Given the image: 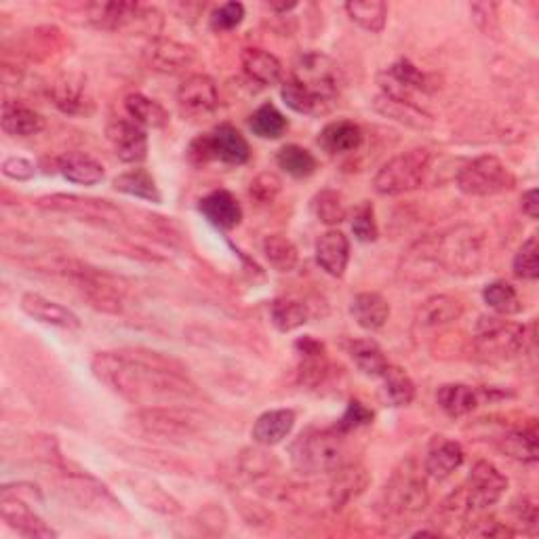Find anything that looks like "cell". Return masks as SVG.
<instances>
[{
    "label": "cell",
    "instance_id": "obj_48",
    "mask_svg": "<svg viewBox=\"0 0 539 539\" xmlns=\"http://www.w3.org/2000/svg\"><path fill=\"white\" fill-rule=\"evenodd\" d=\"M485 304L497 316H514L523 312V302L516 289L506 281H493L483 289Z\"/></svg>",
    "mask_w": 539,
    "mask_h": 539
},
{
    "label": "cell",
    "instance_id": "obj_24",
    "mask_svg": "<svg viewBox=\"0 0 539 539\" xmlns=\"http://www.w3.org/2000/svg\"><path fill=\"white\" fill-rule=\"evenodd\" d=\"M198 211L219 230H234L243 222V207L228 190H213L198 201Z\"/></svg>",
    "mask_w": 539,
    "mask_h": 539
},
{
    "label": "cell",
    "instance_id": "obj_43",
    "mask_svg": "<svg viewBox=\"0 0 539 539\" xmlns=\"http://www.w3.org/2000/svg\"><path fill=\"white\" fill-rule=\"evenodd\" d=\"M249 129L262 139H281L289 129V121L274 104H264L251 114Z\"/></svg>",
    "mask_w": 539,
    "mask_h": 539
},
{
    "label": "cell",
    "instance_id": "obj_59",
    "mask_svg": "<svg viewBox=\"0 0 539 539\" xmlns=\"http://www.w3.org/2000/svg\"><path fill=\"white\" fill-rule=\"evenodd\" d=\"M521 209L529 219H537L539 217V194L535 188L527 190L521 198Z\"/></svg>",
    "mask_w": 539,
    "mask_h": 539
},
{
    "label": "cell",
    "instance_id": "obj_41",
    "mask_svg": "<svg viewBox=\"0 0 539 539\" xmlns=\"http://www.w3.org/2000/svg\"><path fill=\"white\" fill-rule=\"evenodd\" d=\"M348 352L358 371H363L367 377H382L390 365L384 350L371 342V339H354L348 346Z\"/></svg>",
    "mask_w": 539,
    "mask_h": 539
},
{
    "label": "cell",
    "instance_id": "obj_45",
    "mask_svg": "<svg viewBox=\"0 0 539 539\" xmlns=\"http://www.w3.org/2000/svg\"><path fill=\"white\" fill-rule=\"evenodd\" d=\"M281 97L283 102L297 114H304V116H314V118H321V116H327L331 114L335 108L321 102V99L312 97L310 93H306L302 87L295 85L291 78H287V81L283 83L281 87Z\"/></svg>",
    "mask_w": 539,
    "mask_h": 539
},
{
    "label": "cell",
    "instance_id": "obj_29",
    "mask_svg": "<svg viewBox=\"0 0 539 539\" xmlns=\"http://www.w3.org/2000/svg\"><path fill=\"white\" fill-rule=\"evenodd\" d=\"M373 108L375 112L390 118V121H396L417 131H426L434 125L432 114L426 112L422 106L411 104V102H401V99H392L382 93L373 99Z\"/></svg>",
    "mask_w": 539,
    "mask_h": 539
},
{
    "label": "cell",
    "instance_id": "obj_18",
    "mask_svg": "<svg viewBox=\"0 0 539 539\" xmlns=\"http://www.w3.org/2000/svg\"><path fill=\"white\" fill-rule=\"evenodd\" d=\"M51 104L68 116H91L95 112L93 95L83 74L68 72L49 85Z\"/></svg>",
    "mask_w": 539,
    "mask_h": 539
},
{
    "label": "cell",
    "instance_id": "obj_38",
    "mask_svg": "<svg viewBox=\"0 0 539 539\" xmlns=\"http://www.w3.org/2000/svg\"><path fill=\"white\" fill-rule=\"evenodd\" d=\"M497 449L504 455L516 459V462L523 464H535L537 462V430L535 426L531 428H521V430H510L506 434L499 436Z\"/></svg>",
    "mask_w": 539,
    "mask_h": 539
},
{
    "label": "cell",
    "instance_id": "obj_50",
    "mask_svg": "<svg viewBox=\"0 0 539 539\" xmlns=\"http://www.w3.org/2000/svg\"><path fill=\"white\" fill-rule=\"evenodd\" d=\"M514 276L523 278V281H537L539 276V247H537V236H529L527 241L521 245V249L516 251L514 262H512Z\"/></svg>",
    "mask_w": 539,
    "mask_h": 539
},
{
    "label": "cell",
    "instance_id": "obj_7",
    "mask_svg": "<svg viewBox=\"0 0 539 539\" xmlns=\"http://www.w3.org/2000/svg\"><path fill=\"white\" fill-rule=\"evenodd\" d=\"M436 249L445 272L470 276L481 270L485 262V234L476 226H457L436 236Z\"/></svg>",
    "mask_w": 539,
    "mask_h": 539
},
{
    "label": "cell",
    "instance_id": "obj_49",
    "mask_svg": "<svg viewBox=\"0 0 539 539\" xmlns=\"http://www.w3.org/2000/svg\"><path fill=\"white\" fill-rule=\"evenodd\" d=\"M312 213L318 222L325 224V226L333 228L337 224H342L344 219L348 217L344 196L331 188L321 190L312 198Z\"/></svg>",
    "mask_w": 539,
    "mask_h": 539
},
{
    "label": "cell",
    "instance_id": "obj_39",
    "mask_svg": "<svg viewBox=\"0 0 539 539\" xmlns=\"http://www.w3.org/2000/svg\"><path fill=\"white\" fill-rule=\"evenodd\" d=\"M346 13L352 22L371 34H379L388 22V5L382 0H352L346 3Z\"/></svg>",
    "mask_w": 539,
    "mask_h": 539
},
{
    "label": "cell",
    "instance_id": "obj_33",
    "mask_svg": "<svg viewBox=\"0 0 539 539\" xmlns=\"http://www.w3.org/2000/svg\"><path fill=\"white\" fill-rule=\"evenodd\" d=\"M466 459L464 447L455 441H438L426 455L424 472L434 478V481H447L459 468H462Z\"/></svg>",
    "mask_w": 539,
    "mask_h": 539
},
{
    "label": "cell",
    "instance_id": "obj_17",
    "mask_svg": "<svg viewBox=\"0 0 539 539\" xmlns=\"http://www.w3.org/2000/svg\"><path fill=\"white\" fill-rule=\"evenodd\" d=\"M177 106L190 121L209 118L219 106V91L211 76L190 74L177 89Z\"/></svg>",
    "mask_w": 539,
    "mask_h": 539
},
{
    "label": "cell",
    "instance_id": "obj_42",
    "mask_svg": "<svg viewBox=\"0 0 539 539\" xmlns=\"http://www.w3.org/2000/svg\"><path fill=\"white\" fill-rule=\"evenodd\" d=\"M276 165H278V169H283L287 175H291L295 179H306V177L314 175L318 169L316 156L310 150H306L304 146H297V144H289V146H283L281 150H278Z\"/></svg>",
    "mask_w": 539,
    "mask_h": 539
},
{
    "label": "cell",
    "instance_id": "obj_13",
    "mask_svg": "<svg viewBox=\"0 0 539 539\" xmlns=\"http://www.w3.org/2000/svg\"><path fill=\"white\" fill-rule=\"evenodd\" d=\"M516 186V177L493 154L478 156L457 173V188L468 196H495Z\"/></svg>",
    "mask_w": 539,
    "mask_h": 539
},
{
    "label": "cell",
    "instance_id": "obj_1",
    "mask_svg": "<svg viewBox=\"0 0 539 539\" xmlns=\"http://www.w3.org/2000/svg\"><path fill=\"white\" fill-rule=\"evenodd\" d=\"M91 371L114 394L139 407H182L201 396L186 367L161 352H97Z\"/></svg>",
    "mask_w": 539,
    "mask_h": 539
},
{
    "label": "cell",
    "instance_id": "obj_3",
    "mask_svg": "<svg viewBox=\"0 0 539 539\" xmlns=\"http://www.w3.org/2000/svg\"><path fill=\"white\" fill-rule=\"evenodd\" d=\"M474 346L487 361H510L535 348V325H514L502 316H481L474 329Z\"/></svg>",
    "mask_w": 539,
    "mask_h": 539
},
{
    "label": "cell",
    "instance_id": "obj_34",
    "mask_svg": "<svg viewBox=\"0 0 539 539\" xmlns=\"http://www.w3.org/2000/svg\"><path fill=\"white\" fill-rule=\"evenodd\" d=\"M318 146L327 154L356 152L363 146V129L352 121H333L318 135Z\"/></svg>",
    "mask_w": 539,
    "mask_h": 539
},
{
    "label": "cell",
    "instance_id": "obj_19",
    "mask_svg": "<svg viewBox=\"0 0 539 539\" xmlns=\"http://www.w3.org/2000/svg\"><path fill=\"white\" fill-rule=\"evenodd\" d=\"M196 49L173 41V38H152L144 49V62L150 70L161 74H179L196 62Z\"/></svg>",
    "mask_w": 539,
    "mask_h": 539
},
{
    "label": "cell",
    "instance_id": "obj_20",
    "mask_svg": "<svg viewBox=\"0 0 539 539\" xmlns=\"http://www.w3.org/2000/svg\"><path fill=\"white\" fill-rule=\"evenodd\" d=\"M106 137L118 156V161L127 165H139L146 161L148 156V133L144 127H139L127 118H116V121L108 123Z\"/></svg>",
    "mask_w": 539,
    "mask_h": 539
},
{
    "label": "cell",
    "instance_id": "obj_44",
    "mask_svg": "<svg viewBox=\"0 0 539 539\" xmlns=\"http://www.w3.org/2000/svg\"><path fill=\"white\" fill-rule=\"evenodd\" d=\"M262 251L268 259V264L276 270V272H293L297 268L299 262V251L297 247L289 241L287 236L283 234H270L264 238L262 243Z\"/></svg>",
    "mask_w": 539,
    "mask_h": 539
},
{
    "label": "cell",
    "instance_id": "obj_11",
    "mask_svg": "<svg viewBox=\"0 0 539 539\" xmlns=\"http://www.w3.org/2000/svg\"><path fill=\"white\" fill-rule=\"evenodd\" d=\"M190 161L196 165H207L219 161L224 165H245L251 156L245 135L232 125H219L211 133L196 137L188 150Z\"/></svg>",
    "mask_w": 539,
    "mask_h": 539
},
{
    "label": "cell",
    "instance_id": "obj_51",
    "mask_svg": "<svg viewBox=\"0 0 539 539\" xmlns=\"http://www.w3.org/2000/svg\"><path fill=\"white\" fill-rule=\"evenodd\" d=\"M352 232L356 236V241L361 243H375L379 238V226L375 219V209L369 201H363L354 209L352 215Z\"/></svg>",
    "mask_w": 539,
    "mask_h": 539
},
{
    "label": "cell",
    "instance_id": "obj_6",
    "mask_svg": "<svg viewBox=\"0 0 539 539\" xmlns=\"http://www.w3.org/2000/svg\"><path fill=\"white\" fill-rule=\"evenodd\" d=\"M289 78L306 93L333 108L337 106L339 93H342L344 87L342 68L337 66L335 59L321 51H308L299 55Z\"/></svg>",
    "mask_w": 539,
    "mask_h": 539
},
{
    "label": "cell",
    "instance_id": "obj_36",
    "mask_svg": "<svg viewBox=\"0 0 539 539\" xmlns=\"http://www.w3.org/2000/svg\"><path fill=\"white\" fill-rule=\"evenodd\" d=\"M127 114L133 123L144 129H165L169 125V112L156 102V99L144 93H131L125 99Z\"/></svg>",
    "mask_w": 539,
    "mask_h": 539
},
{
    "label": "cell",
    "instance_id": "obj_60",
    "mask_svg": "<svg viewBox=\"0 0 539 539\" xmlns=\"http://www.w3.org/2000/svg\"><path fill=\"white\" fill-rule=\"evenodd\" d=\"M268 7H270L272 11H276V13H287V11L295 9L297 5H295V3H281V5H278V3H270Z\"/></svg>",
    "mask_w": 539,
    "mask_h": 539
},
{
    "label": "cell",
    "instance_id": "obj_57",
    "mask_svg": "<svg viewBox=\"0 0 539 539\" xmlns=\"http://www.w3.org/2000/svg\"><path fill=\"white\" fill-rule=\"evenodd\" d=\"M470 11H472V19L476 22V26L481 28L487 36L493 34L499 28L497 5L495 3H474L470 7Z\"/></svg>",
    "mask_w": 539,
    "mask_h": 539
},
{
    "label": "cell",
    "instance_id": "obj_9",
    "mask_svg": "<svg viewBox=\"0 0 539 539\" xmlns=\"http://www.w3.org/2000/svg\"><path fill=\"white\" fill-rule=\"evenodd\" d=\"M432 154L426 148H411L398 154L373 177V188L379 196H401L424 184Z\"/></svg>",
    "mask_w": 539,
    "mask_h": 539
},
{
    "label": "cell",
    "instance_id": "obj_32",
    "mask_svg": "<svg viewBox=\"0 0 539 539\" xmlns=\"http://www.w3.org/2000/svg\"><path fill=\"white\" fill-rule=\"evenodd\" d=\"M57 171L64 175V179L78 186H97L104 182V167L95 161L89 154L81 152H66L57 158Z\"/></svg>",
    "mask_w": 539,
    "mask_h": 539
},
{
    "label": "cell",
    "instance_id": "obj_5",
    "mask_svg": "<svg viewBox=\"0 0 539 539\" xmlns=\"http://www.w3.org/2000/svg\"><path fill=\"white\" fill-rule=\"evenodd\" d=\"M344 434L310 428L289 447L293 468L304 476H321L337 470L344 462Z\"/></svg>",
    "mask_w": 539,
    "mask_h": 539
},
{
    "label": "cell",
    "instance_id": "obj_10",
    "mask_svg": "<svg viewBox=\"0 0 539 539\" xmlns=\"http://www.w3.org/2000/svg\"><path fill=\"white\" fill-rule=\"evenodd\" d=\"M384 504L394 516H417L430 504L426 476L413 459H407L394 470L384 491Z\"/></svg>",
    "mask_w": 539,
    "mask_h": 539
},
{
    "label": "cell",
    "instance_id": "obj_40",
    "mask_svg": "<svg viewBox=\"0 0 539 539\" xmlns=\"http://www.w3.org/2000/svg\"><path fill=\"white\" fill-rule=\"evenodd\" d=\"M270 318L278 331L291 333L310 321V308L304 302H297V299L278 297L270 304Z\"/></svg>",
    "mask_w": 539,
    "mask_h": 539
},
{
    "label": "cell",
    "instance_id": "obj_21",
    "mask_svg": "<svg viewBox=\"0 0 539 539\" xmlns=\"http://www.w3.org/2000/svg\"><path fill=\"white\" fill-rule=\"evenodd\" d=\"M401 276L407 283L422 285L430 283L441 272V259H438V249H436V236H428L417 241L415 245L409 247L401 262Z\"/></svg>",
    "mask_w": 539,
    "mask_h": 539
},
{
    "label": "cell",
    "instance_id": "obj_55",
    "mask_svg": "<svg viewBox=\"0 0 539 539\" xmlns=\"http://www.w3.org/2000/svg\"><path fill=\"white\" fill-rule=\"evenodd\" d=\"M512 514L518 523H521L525 533L537 531V502L531 495H523L512 502Z\"/></svg>",
    "mask_w": 539,
    "mask_h": 539
},
{
    "label": "cell",
    "instance_id": "obj_56",
    "mask_svg": "<svg viewBox=\"0 0 539 539\" xmlns=\"http://www.w3.org/2000/svg\"><path fill=\"white\" fill-rule=\"evenodd\" d=\"M464 535L470 537H514L516 531L510 529L506 523H499L495 518H483V521L468 523Z\"/></svg>",
    "mask_w": 539,
    "mask_h": 539
},
{
    "label": "cell",
    "instance_id": "obj_8",
    "mask_svg": "<svg viewBox=\"0 0 539 539\" xmlns=\"http://www.w3.org/2000/svg\"><path fill=\"white\" fill-rule=\"evenodd\" d=\"M36 207L47 213L68 215L78 219V222H87L102 228H121L127 224L125 211L110 201H104V198H91L78 194H49L38 198Z\"/></svg>",
    "mask_w": 539,
    "mask_h": 539
},
{
    "label": "cell",
    "instance_id": "obj_4",
    "mask_svg": "<svg viewBox=\"0 0 539 539\" xmlns=\"http://www.w3.org/2000/svg\"><path fill=\"white\" fill-rule=\"evenodd\" d=\"M55 274H62L64 278L83 293V297L89 302L91 308L106 312V314H121L125 308V289L121 287V281L104 270L91 268L78 259L62 257V262L57 264Z\"/></svg>",
    "mask_w": 539,
    "mask_h": 539
},
{
    "label": "cell",
    "instance_id": "obj_2",
    "mask_svg": "<svg viewBox=\"0 0 539 539\" xmlns=\"http://www.w3.org/2000/svg\"><path fill=\"white\" fill-rule=\"evenodd\" d=\"M83 9V24L104 30V32H121V34H137L158 38L163 30V15L154 7H146L142 3H91Z\"/></svg>",
    "mask_w": 539,
    "mask_h": 539
},
{
    "label": "cell",
    "instance_id": "obj_37",
    "mask_svg": "<svg viewBox=\"0 0 539 539\" xmlns=\"http://www.w3.org/2000/svg\"><path fill=\"white\" fill-rule=\"evenodd\" d=\"M114 190L121 192V194H127V196H133V198H139V201L154 203V205L163 201L161 190H158L152 173L142 169V167L118 175L114 179Z\"/></svg>",
    "mask_w": 539,
    "mask_h": 539
},
{
    "label": "cell",
    "instance_id": "obj_28",
    "mask_svg": "<svg viewBox=\"0 0 539 539\" xmlns=\"http://www.w3.org/2000/svg\"><path fill=\"white\" fill-rule=\"evenodd\" d=\"M241 64L245 74L249 76V81L262 85V87H274L278 83H283L285 76V66L281 59L272 55L266 49H245L241 55Z\"/></svg>",
    "mask_w": 539,
    "mask_h": 539
},
{
    "label": "cell",
    "instance_id": "obj_27",
    "mask_svg": "<svg viewBox=\"0 0 539 539\" xmlns=\"http://www.w3.org/2000/svg\"><path fill=\"white\" fill-rule=\"evenodd\" d=\"M0 125H3L7 135L26 139L41 133L47 127V121L41 112L28 108L26 104L15 102V99H5L3 112H0Z\"/></svg>",
    "mask_w": 539,
    "mask_h": 539
},
{
    "label": "cell",
    "instance_id": "obj_30",
    "mask_svg": "<svg viewBox=\"0 0 539 539\" xmlns=\"http://www.w3.org/2000/svg\"><path fill=\"white\" fill-rule=\"evenodd\" d=\"M350 314L356 325L365 331H379L390 318V304L382 293L365 291L354 295L350 304Z\"/></svg>",
    "mask_w": 539,
    "mask_h": 539
},
{
    "label": "cell",
    "instance_id": "obj_31",
    "mask_svg": "<svg viewBox=\"0 0 539 539\" xmlns=\"http://www.w3.org/2000/svg\"><path fill=\"white\" fill-rule=\"evenodd\" d=\"M462 314H464V304L453 295L441 293V295H432L426 299L422 308L417 310L415 321L424 329H436V327H445L459 321Z\"/></svg>",
    "mask_w": 539,
    "mask_h": 539
},
{
    "label": "cell",
    "instance_id": "obj_46",
    "mask_svg": "<svg viewBox=\"0 0 539 539\" xmlns=\"http://www.w3.org/2000/svg\"><path fill=\"white\" fill-rule=\"evenodd\" d=\"M379 379H384V396L392 407H407L413 403L415 384L405 369L388 365Z\"/></svg>",
    "mask_w": 539,
    "mask_h": 539
},
{
    "label": "cell",
    "instance_id": "obj_35",
    "mask_svg": "<svg viewBox=\"0 0 539 539\" xmlns=\"http://www.w3.org/2000/svg\"><path fill=\"white\" fill-rule=\"evenodd\" d=\"M436 403L443 409L445 415L457 419L470 415L478 405H481V392L466 384H445L436 392Z\"/></svg>",
    "mask_w": 539,
    "mask_h": 539
},
{
    "label": "cell",
    "instance_id": "obj_25",
    "mask_svg": "<svg viewBox=\"0 0 539 539\" xmlns=\"http://www.w3.org/2000/svg\"><path fill=\"white\" fill-rule=\"evenodd\" d=\"M316 262L329 276L342 278L350 262L348 236L335 228L321 234V238L316 241Z\"/></svg>",
    "mask_w": 539,
    "mask_h": 539
},
{
    "label": "cell",
    "instance_id": "obj_26",
    "mask_svg": "<svg viewBox=\"0 0 539 539\" xmlns=\"http://www.w3.org/2000/svg\"><path fill=\"white\" fill-rule=\"evenodd\" d=\"M297 415L293 409H272L259 415L251 428V438L262 447L281 445L293 432Z\"/></svg>",
    "mask_w": 539,
    "mask_h": 539
},
{
    "label": "cell",
    "instance_id": "obj_53",
    "mask_svg": "<svg viewBox=\"0 0 539 539\" xmlns=\"http://www.w3.org/2000/svg\"><path fill=\"white\" fill-rule=\"evenodd\" d=\"M243 19H245L243 3H226L211 13V28L215 32H230L241 26Z\"/></svg>",
    "mask_w": 539,
    "mask_h": 539
},
{
    "label": "cell",
    "instance_id": "obj_12",
    "mask_svg": "<svg viewBox=\"0 0 539 539\" xmlns=\"http://www.w3.org/2000/svg\"><path fill=\"white\" fill-rule=\"evenodd\" d=\"M133 432L163 438V441H184L198 434V419L184 407H142L133 417Z\"/></svg>",
    "mask_w": 539,
    "mask_h": 539
},
{
    "label": "cell",
    "instance_id": "obj_23",
    "mask_svg": "<svg viewBox=\"0 0 539 539\" xmlns=\"http://www.w3.org/2000/svg\"><path fill=\"white\" fill-rule=\"evenodd\" d=\"M371 483V476L365 466L348 464L333 470L329 483V504L333 510H342L352 504L356 497H361Z\"/></svg>",
    "mask_w": 539,
    "mask_h": 539
},
{
    "label": "cell",
    "instance_id": "obj_47",
    "mask_svg": "<svg viewBox=\"0 0 539 539\" xmlns=\"http://www.w3.org/2000/svg\"><path fill=\"white\" fill-rule=\"evenodd\" d=\"M131 491L133 495H137L139 499H142V504L150 510H156V512H161V514H179L182 512V506H179L175 499L165 493L161 487H158L156 483L148 481V478H133L131 481Z\"/></svg>",
    "mask_w": 539,
    "mask_h": 539
},
{
    "label": "cell",
    "instance_id": "obj_54",
    "mask_svg": "<svg viewBox=\"0 0 539 539\" xmlns=\"http://www.w3.org/2000/svg\"><path fill=\"white\" fill-rule=\"evenodd\" d=\"M371 422H373V411L367 409L361 401H350L344 415L339 417L335 430L342 432V434H348V432H354L358 428L369 426Z\"/></svg>",
    "mask_w": 539,
    "mask_h": 539
},
{
    "label": "cell",
    "instance_id": "obj_15",
    "mask_svg": "<svg viewBox=\"0 0 539 539\" xmlns=\"http://www.w3.org/2000/svg\"><path fill=\"white\" fill-rule=\"evenodd\" d=\"M377 85L382 89V95L411 104H417L415 102L417 95H426L430 91L428 76L407 57L396 59L392 66H388L384 72H379Z\"/></svg>",
    "mask_w": 539,
    "mask_h": 539
},
{
    "label": "cell",
    "instance_id": "obj_58",
    "mask_svg": "<svg viewBox=\"0 0 539 539\" xmlns=\"http://www.w3.org/2000/svg\"><path fill=\"white\" fill-rule=\"evenodd\" d=\"M3 173L9 179H15V182H28V179L36 175V167L24 156H9L3 163Z\"/></svg>",
    "mask_w": 539,
    "mask_h": 539
},
{
    "label": "cell",
    "instance_id": "obj_14",
    "mask_svg": "<svg viewBox=\"0 0 539 539\" xmlns=\"http://www.w3.org/2000/svg\"><path fill=\"white\" fill-rule=\"evenodd\" d=\"M506 489H508V478L502 472H499L493 464L485 462V459L476 462L472 466L466 485L462 487L468 512L476 514V512L489 510L504 497Z\"/></svg>",
    "mask_w": 539,
    "mask_h": 539
},
{
    "label": "cell",
    "instance_id": "obj_52",
    "mask_svg": "<svg viewBox=\"0 0 539 539\" xmlns=\"http://www.w3.org/2000/svg\"><path fill=\"white\" fill-rule=\"evenodd\" d=\"M281 190H283V179L270 171L259 173L249 184V194H251L253 201H257L259 205L274 203L276 196L281 194Z\"/></svg>",
    "mask_w": 539,
    "mask_h": 539
},
{
    "label": "cell",
    "instance_id": "obj_22",
    "mask_svg": "<svg viewBox=\"0 0 539 539\" xmlns=\"http://www.w3.org/2000/svg\"><path fill=\"white\" fill-rule=\"evenodd\" d=\"M22 310L34 318V321L55 327V329H64V331H81L83 323L70 308L53 302V299L41 295V293H24L22 302H19Z\"/></svg>",
    "mask_w": 539,
    "mask_h": 539
},
{
    "label": "cell",
    "instance_id": "obj_16",
    "mask_svg": "<svg viewBox=\"0 0 539 539\" xmlns=\"http://www.w3.org/2000/svg\"><path fill=\"white\" fill-rule=\"evenodd\" d=\"M0 518L9 529L17 531L28 539H53L57 531L51 529L41 516H38L11 485H5L0 491Z\"/></svg>",
    "mask_w": 539,
    "mask_h": 539
}]
</instances>
